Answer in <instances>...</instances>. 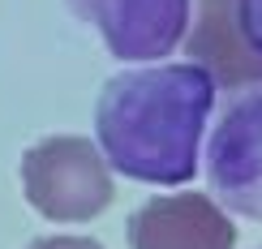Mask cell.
Listing matches in <instances>:
<instances>
[{
  "mask_svg": "<svg viewBox=\"0 0 262 249\" xmlns=\"http://www.w3.org/2000/svg\"><path fill=\"white\" fill-rule=\"evenodd\" d=\"M211 107L215 78L193 60L116 73L95 103L99 155L142 185H185L198 172Z\"/></svg>",
  "mask_w": 262,
  "mask_h": 249,
  "instance_id": "6da1fadb",
  "label": "cell"
},
{
  "mask_svg": "<svg viewBox=\"0 0 262 249\" xmlns=\"http://www.w3.org/2000/svg\"><path fill=\"white\" fill-rule=\"evenodd\" d=\"M21 193L52 223H91L112 207V168L91 138L52 133L21 155Z\"/></svg>",
  "mask_w": 262,
  "mask_h": 249,
  "instance_id": "7a4b0ae2",
  "label": "cell"
},
{
  "mask_svg": "<svg viewBox=\"0 0 262 249\" xmlns=\"http://www.w3.org/2000/svg\"><path fill=\"white\" fill-rule=\"evenodd\" d=\"M211 193L232 215L262 219V82L245 90L215 125L206 146Z\"/></svg>",
  "mask_w": 262,
  "mask_h": 249,
  "instance_id": "3957f363",
  "label": "cell"
},
{
  "mask_svg": "<svg viewBox=\"0 0 262 249\" xmlns=\"http://www.w3.org/2000/svg\"><path fill=\"white\" fill-rule=\"evenodd\" d=\"M193 0H73L116 60H159L185 39Z\"/></svg>",
  "mask_w": 262,
  "mask_h": 249,
  "instance_id": "277c9868",
  "label": "cell"
},
{
  "mask_svg": "<svg viewBox=\"0 0 262 249\" xmlns=\"http://www.w3.org/2000/svg\"><path fill=\"white\" fill-rule=\"evenodd\" d=\"M134 249H236V223L206 193H163L129 219Z\"/></svg>",
  "mask_w": 262,
  "mask_h": 249,
  "instance_id": "5b68a950",
  "label": "cell"
},
{
  "mask_svg": "<svg viewBox=\"0 0 262 249\" xmlns=\"http://www.w3.org/2000/svg\"><path fill=\"white\" fill-rule=\"evenodd\" d=\"M189 13L193 26H185V52L193 56V64H202L215 86H258L262 60L241 35L236 0H198L189 5Z\"/></svg>",
  "mask_w": 262,
  "mask_h": 249,
  "instance_id": "8992f818",
  "label": "cell"
},
{
  "mask_svg": "<svg viewBox=\"0 0 262 249\" xmlns=\"http://www.w3.org/2000/svg\"><path fill=\"white\" fill-rule=\"evenodd\" d=\"M236 21H241V35L254 48V56L262 60V0H236Z\"/></svg>",
  "mask_w": 262,
  "mask_h": 249,
  "instance_id": "52a82bcc",
  "label": "cell"
},
{
  "mask_svg": "<svg viewBox=\"0 0 262 249\" xmlns=\"http://www.w3.org/2000/svg\"><path fill=\"white\" fill-rule=\"evenodd\" d=\"M26 249H103V245L91 241V236H39Z\"/></svg>",
  "mask_w": 262,
  "mask_h": 249,
  "instance_id": "ba28073f",
  "label": "cell"
}]
</instances>
